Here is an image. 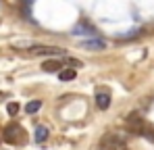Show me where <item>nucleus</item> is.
<instances>
[{"label": "nucleus", "mask_w": 154, "mask_h": 150, "mask_svg": "<svg viewBox=\"0 0 154 150\" xmlns=\"http://www.w3.org/2000/svg\"><path fill=\"white\" fill-rule=\"evenodd\" d=\"M67 65H73V69H75V67H81V63L75 61V58H67Z\"/></svg>", "instance_id": "nucleus-13"}, {"label": "nucleus", "mask_w": 154, "mask_h": 150, "mask_svg": "<svg viewBox=\"0 0 154 150\" xmlns=\"http://www.w3.org/2000/svg\"><path fill=\"white\" fill-rule=\"evenodd\" d=\"M96 106L100 111H106L110 106V90L108 88H98L96 90Z\"/></svg>", "instance_id": "nucleus-4"}, {"label": "nucleus", "mask_w": 154, "mask_h": 150, "mask_svg": "<svg viewBox=\"0 0 154 150\" xmlns=\"http://www.w3.org/2000/svg\"><path fill=\"white\" fill-rule=\"evenodd\" d=\"M6 113H8V115H17V113H19V104H17V102H8V104H6Z\"/></svg>", "instance_id": "nucleus-11"}, {"label": "nucleus", "mask_w": 154, "mask_h": 150, "mask_svg": "<svg viewBox=\"0 0 154 150\" xmlns=\"http://www.w3.org/2000/svg\"><path fill=\"white\" fill-rule=\"evenodd\" d=\"M2 140L6 144H25V140H27L25 129L19 123H8L4 127V131H2Z\"/></svg>", "instance_id": "nucleus-1"}, {"label": "nucleus", "mask_w": 154, "mask_h": 150, "mask_svg": "<svg viewBox=\"0 0 154 150\" xmlns=\"http://www.w3.org/2000/svg\"><path fill=\"white\" fill-rule=\"evenodd\" d=\"M75 75H77V71L73 67H71V69L67 67V69H63V71L58 73V79H60V81H71V79H75Z\"/></svg>", "instance_id": "nucleus-9"}, {"label": "nucleus", "mask_w": 154, "mask_h": 150, "mask_svg": "<svg viewBox=\"0 0 154 150\" xmlns=\"http://www.w3.org/2000/svg\"><path fill=\"white\" fill-rule=\"evenodd\" d=\"M46 138H48V127L46 125H38L35 131H33V140L38 144H42V142H46Z\"/></svg>", "instance_id": "nucleus-7"}, {"label": "nucleus", "mask_w": 154, "mask_h": 150, "mask_svg": "<svg viewBox=\"0 0 154 150\" xmlns=\"http://www.w3.org/2000/svg\"><path fill=\"white\" fill-rule=\"evenodd\" d=\"M40 108H42V100H31V102H27V104H25V113H29V115L38 113Z\"/></svg>", "instance_id": "nucleus-10"}, {"label": "nucleus", "mask_w": 154, "mask_h": 150, "mask_svg": "<svg viewBox=\"0 0 154 150\" xmlns=\"http://www.w3.org/2000/svg\"><path fill=\"white\" fill-rule=\"evenodd\" d=\"M42 69H44L46 73H60V71H63V63H60V61H46V63L42 65Z\"/></svg>", "instance_id": "nucleus-6"}, {"label": "nucleus", "mask_w": 154, "mask_h": 150, "mask_svg": "<svg viewBox=\"0 0 154 150\" xmlns=\"http://www.w3.org/2000/svg\"><path fill=\"white\" fill-rule=\"evenodd\" d=\"M27 54L29 56H58V54H63V50L56 48V46H31V48L27 50Z\"/></svg>", "instance_id": "nucleus-3"}, {"label": "nucleus", "mask_w": 154, "mask_h": 150, "mask_svg": "<svg viewBox=\"0 0 154 150\" xmlns=\"http://www.w3.org/2000/svg\"><path fill=\"white\" fill-rule=\"evenodd\" d=\"M83 46H85L88 50H102L106 44H104V40L98 38V40H85V42H83Z\"/></svg>", "instance_id": "nucleus-8"}, {"label": "nucleus", "mask_w": 154, "mask_h": 150, "mask_svg": "<svg viewBox=\"0 0 154 150\" xmlns=\"http://www.w3.org/2000/svg\"><path fill=\"white\" fill-rule=\"evenodd\" d=\"M144 136H146L148 140H154V127H148V125H146V129H144Z\"/></svg>", "instance_id": "nucleus-12"}, {"label": "nucleus", "mask_w": 154, "mask_h": 150, "mask_svg": "<svg viewBox=\"0 0 154 150\" xmlns=\"http://www.w3.org/2000/svg\"><path fill=\"white\" fill-rule=\"evenodd\" d=\"M127 125L135 131V133H144V129H146V123H144V119L137 115V113H131L127 117Z\"/></svg>", "instance_id": "nucleus-5"}, {"label": "nucleus", "mask_w": 154, "mask_h": 150, "mask_svg": "<svg viewBox=\"0 0 154 150\" xmlns=\"http://www.w3.org/2000/svg\"><path fill=\"white\" fill-rule=\"evenodd\" d=\"M0 140H2V138H0Z\"/></svg>", "instance_id": "nucleus-14"}, {"label": "nucleus", "mask_w": 154, "mask_h": 150, "mask_svg": "<svg viewBox=\"0 0 154 150\" xmlns=\"http://www.w3.org/2000/svg\"><path fill=\"white\" fill-rule=\"evenodd\" d=\"M100 150H127L123 133H104L100 140Z\"/></svg>", "instance_id": "nucleus-2"}]
</instances>
